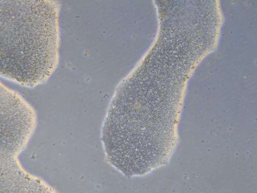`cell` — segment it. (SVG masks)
<instances>
[{"label":"cell","instance_id":"cell-1","mask_svg":"<svg viewBox=\"0 0 257 193\" xmlns=\"http://www.w3.org/2000/svg\"><path fill=\"white\" fill-rule=\"evenodd\" d=\"M56 44L52 2L0 1V76L27 87L44 82L55 64Z\"/></svg>","mask_w":257,"mask_h":193},{"label":"cell","instance_id":"cell-2","mask_svg":"<svg viewBox=\"0 0 257 193\" xmlns=\"http://www.w3.org/2000/svg\"><path fill=\"white\" fill-rule=\"evenodd\" d=\"M37 124L33 106L0 83V193H36L42 186L44 179L27 171L19 157Z\"/></svg>","mask_w":257,"mask_h":193}]
</instances>
